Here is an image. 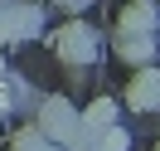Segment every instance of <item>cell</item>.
<instances>
[{
	"mask_svg": "<svg viewBox=\"0 0 160 151\" xmlns=\"http://www.w3.org/2000/svg\"><path fill=\"white\" fill-rule=\"evenodd\" d=\"M29 122H34V127H39L49 141H58L63 151H82V146H88V127H82L78 107H73L63 93H49V98H39V112H34Z\"/></svg>",
	"mask_w": 160,
	"mask_h": 151,
	"instance_id": "6da1fadb",
	"label": "cell"
},
{
	"mask_svg": "<svg viewBox=\"0 0 160 151\" xmlns=\"http://www.w3.org/2000/svg\"><path fill=\"white\" fill-rule=\"evenodd\" d=\"M53 54H58L68 68H88V63H97L102 39H97V30H92L88 20H78V15H73V20L53 34Z\"/></svg>",
	"mask_w": 160,
	"mask_h": 151,
	"instance_id": "7a4b0ae2",
	"label": "cell"
},
{
	"mask_svg": "<svg viewBox=\"0 0 160 151\" xmlns=\"http://www.w3.org/2000/svg\"><path fill=\"white\" fill-rule=\"evenodd\" d=\"M44 34L39 0H0V44H29Z\"/></svg>",
	"mask_w": 160,
	"mask_h": 151,
	"instance_id": "3957f363",
	"label": "cell"
},
{
	"mask_svg": "<svg viewBox=\"0 0 160 151\" xmlns=\"http://www.w3.org/2000/svg\"><path fill=\"white\" fill-rule=\"evenodd\" d=\"M160 24V0H126V10L117 15V34H155Z\"/></svg>",
	"mask_w": 160,
	"mask_h": 151,
	"instance_id": "277c9868",
	"label": "cell"
},
{
	"mask_svg": "<svg viewBox=\"0 0 160 151\" xmlns=\"http://www.w3.org/2000/svg\"><path fill=\"white\" fill-rule=\"evenodd\" d=\"M126 102H131L136 112H155V107H160V68H155V63L136 68V78L126 83Z\"/></svg>",
	"mask_w": 160,
	"mask_h": 151,
	"instance_id": "5b68a950",
	"label": "cell"
},
{
	"mask_svg": "<svg viewBox=\"0 0 160 151\" xmlns=\"http://www.w3.org/2000/svg\"><path fill=\"white\" fill-rule=\"evenodd\" d=\"M117 59L131 68L155 63V34H117Z\"/></svg>",
	"mask_w": 160,
	"mask_h": 151,
	"instance_id": "8992f818",
	"label": "cell"
},
{
	"mask_svg": "<svg viewBox=\"0 0 160 151\" xmlns=\"http://www.w3.org/2000/svg\"><path fill=\"white\" fill-rule=\"evenodd\" d=\"M0 98H5V112H29L34 88H29L24 78H15L10 68H5V78H0Z\"/></svg>",
	"mask_w": 160,
	"mask_h": 151,
	"instance_id": "52a82bcc",
	"label": "cell"
},
{
	"mask_svg": "<svg viewBox=\"0 0 160 151\" xmlns=\"http://www.w3.org/2000/svg\"><path fill=\"white\" fill-rule=\"evenodd\" d=\"M78 117H82V127H88V132H102V127L117 122V102H112V98H92L88 107H78Z\"/></svg>",
	"mask_w": 160,
	"mask_h": 151,
	"instance_id": "ba28073f",
	"label": "cell"
},
{
	"mask_svg": "<svg viewBox=\"0 0 160 151\" xmlns=\"http://www.w3.org/2000/svg\"><path fill=\"white\" fill-rule=\"evenodd\" d=\"M82 151H131V137H126V127H102V132H88V146Z\"/></svg>",
	"mask_w": 160,
	"mask_h": 151,
	"instance_id": "9c48e42d",
	"label": "cell"
},
{
	"mask_svg": "<svg viewBox=\"0 0 160 151\" xmlns=\"http://www.w3.org/2000/svg\"><path fill=\"white\" fill-rule=\"evenodd\" d=\"M10 151H63V146H58V141H49L34 122H24V127L10 137Z\"/></svg>",
	"mask_w": 160,
	"mask_h": 151,
	"instance_id": "30bf717a",
	"label": "cell"
},
{
	"mask_svg": "<svg viewBox=\"0 0 160 151\" xmlns=\"http://www.w3.org/2000/svg\"><path fill=\"white\" fill-rule=\"evenodd\" d=\"M53 5H63V10H68V15H82V10H88V5H92V0H53Z\"/></svg>",
	"mask_w": 160,
	"mask_h": 151,
	"instance_id": "8fae6325",
	"label": "cell"
},
{
	"mask_svg": "<svg viewBox=\"0 0 160 151\" xmlns=\"http://www.w3.org/2000/svg\"><path fill=\"white\" fill-rule=\"evenodd\" d=\"M5 117H10V112H5V98H0V122H5Z\"/></svg>",
	"mask_w": 160,
	"mask_h": 151,
	"instance_id": "7c38bea8",
	"label": "cell"
},
{
	"mask_svg": "<svg viewBox=\"0 0 160 151\" xmlns=\"http://www.w3.org/2000/svg\"><path fill=\"white\" fill-rule=\"evenodd\" d=\"M0 78H5V59H0Z\"/></svg>",
	"mask_w": 160,
	"mask_h": 151,
	"instance_id": "4fadbf2b",
	"label": "cell"
},
{
	"mask_svg": "<svg viewBox=\"0 0 160 151\" xmlns=\"http://www.w3.org/2000/svg\"><path fill=\"white\" fill-rule=\"evenodd\" d=\"M155 151H160V146H155Z\"/></svg>",
	"mask_w": 160,
	"mask_h": 151,
	"instance_id": "5bb4252c",
	"label": "cell"
}]
</instances>
